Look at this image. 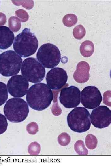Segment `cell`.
<instances>
[{"label":"cell","instance_id":"obj_3","mask_svg":"<svg viewBox=\"0 0 111 167\" xmlns=\"http://www.w3.org/2000/svg\"><path fill=\"white\" fill-rule=\"evenodd\" d=\"M3 111L6 118L13 123H19L24 121L29 112L27 103L23 99L14 97L9 99L4 107Z\"/></svg>","mask_w":111,"mask_h":167},{"label":"cell","instance_id":"obj_22","mask_svg":"<svg viewBox=\"0 0 111 167\" xmlns=\"http://www.w3.org/2000/svg\"><path fill=\"white\" fill-rule=\"evenodd\" d=\"M40 144L36 142L31 143L28 146V152L31 155H38L40 151Z\"/></svg>","mask_w":111,"mask_h":167},{"label":"cell","instance_id":"obj_17","mask_svg":"<svg viewBox=\"0 0 111 167\" xmlns=\"http://www.w3.org/2000/svg\"><path fill=\"white\" fill-rule=\"evenodd\" d=\"M85 143L87 148L89 149H94L97 147L98 140L96 137L92 134H88L85 140Z\"/></svg>","mask_w":111,"mask_h":167},{"label":"cell","instance_id":"obj_5","mask_svg":"<svg viewBox=\"0 0 111 167\" xmlns=\"http://www.w3.org/2000/svg\"><path fill=\"white\" fill-rule=\"evenodd\" d=\"M22 62V58L15 51H6L0 55V73L6 77L14 75L19 72Z\"/></svg>","mask_w":111,"mask_h":167},{"label":"cell","instance_id":"obj_20","mask_svg":"<svg viewBox=\"0 0 111 167\" xmlns=\"http://www.w3.org/2000/svg\"><path fill=\"white\" fill-rule=\"evenodd\" d=\"M8 98V92L6 84L0 82V106L3 104Z\"/></svg>","mask_w":111,"mask_h":167},{"label":"cell","instance_id":"obj_2","mask_svg":"<svg viewBox=\"0 0 111 167\" xmlns=\"http://www.w3.org/2000/svg\"><path fill=\"white\" fill-rule=\"evenodd\" d=\"M13 49L15 52L23 57L34 54L38 47V41L30 29L25 28L15 37Z\"/></svg>","mask_w":111,"mask_h":167},{"label":"cell","instance_id":"obj_19","mask_svg":"<svg viewBox=\"0 0 111 167\" xmlns=\"http://www.w3.org/2000/svg\"><path fill=\"white\" fill-rule=\"evenodd\" d=\"M86 33L85 29L84 27L81 24L76 26L73 30V35L77 39L80 40L85 36Z\"/></svg>","mask_w":111,"mask_h":167},{"label":"cell","instance_id":"obj_18","mask_svg":"<svg viewBox=\"0 0 111 167\" xmlns=\"http://www.w3.org/2000/svg\"><path fill=\"white\" fill-rule=\"evenodd\" d=\"M74 149L76 152L79 155H86L88 154V150L85 148L82 140H78L75 143Z\"/></svg>","mask_w":111,"mask_h":167},{"label":"cell","instance_id":"obj_24","mask_svg":"<svg viewBox=\"0 0 111 167\" xmlns=\"http://www.w3.org/2000/svg\"><path fill=\"white\" fill-rule=\"evenodd\" d=\"M27 130L29 134H35L38 131L39 127L37 124L32 122L28 124L27 126Z\"/></svg>","mask_w":111,"mask_h":167},{"label":"cell","instance_id":"obj_21","mask_svg":"<svg viewBox=\"0 0 111 167\" xmlns=\"http://www.w3.org/2000/svg\"><path fill=\"white\" fill-rule=\"evenodd\" d=\"M70 136L66 132L61 133L58 137V141L59 143L63 146L68 145L70 143Z\"/></svg>","mask_w":111,"mask_h":167},{"label":"cell","instance_id":"obj_6","mask_svg":"<svg viewBox=\"0 0 111 167\" xmlns=\"http://www.w3.org/2000/svg\"><path fill=\"white\" fill-rule=\"evenodd\" d=\"M36 58L44 67L52 68L57 66L60 62L61 54L56 45L51 43H45L41 45L38 49Z\"/></svg>","mask_w":111,"mask_h":167},{"label":"cell","instance_id":"obj_14","mask_svg":"<svg viewBox=\"0 0 111 167\" xmlns=\"http://www.w3.org/2000/svg\"><path fill=\"white\" fill-rule=\"evenodd\" d=\"M14 39V34L8 27L0 26V49H5L10 47Z\"/></svg>","mask_w":111,"mask_h":167},{"label":"cell","instance_id":"obj_9","mask_svg":"<svg viewBox=\"0 0 111 167\" xmlns=\"http://www.w3.org/2000/svg\"><path fill=\"white\" fill-rule=\"evenodd\" d=\"M90 119L91 123L96 128L108 127L111 123V111L106 106H98L92 111Z\"/></svg>","mask_w":111,"mask_h":167},{"label":"cell","instance_id":"obj_4","mask_svg":"<svg viewBox=\"0 0 111 167\" xmlns=\"http://www.w3.org/2000/svg\"><path fill=\"white\" fill-rule=\"evenodd\" d=\"M67 120L70 129L77 133L87 131L91 126L89 112L83 107H76L73 109L68 115Z\"/></svg>","mask_w":111,"mask_h":167},{"label":"cell","instance_id":"obj_1","mask_svg":"<svg viewBox=\"0 0 111 167\" xmlns=\"http://www.w3.org/2000/svg\"><path fill=\"white\" fill-rule=\"evenodd\" d=\"M27 102L32 109L41 111L47 108L53 99V93L46 84L39 83L32 85L26 95Z\"/></svg>","mask_w":111,"mask_h":167},{"label":"cell","instance_id":"obj_12","mask_svg":"<svg viewBox=\"0 0 111 167\" xmlns=\"http://www.w3.org/2000/svg\"><path fill=\"white\" fill-rule=\"evenodd\" d=\"M68 78L67 73L63 69L55 67L48 72L46 77L47 86L53 90H59L66 84Z\"/></svg>","mask_w":111,"mask_h":167},{"label":"cell","instance_id":"obj_16","mask_svg":"<svg viewBox=\"0 0 111 167\" xmlns=\"http://www.w3.org/2000/svg\"><path fill=\"white\" fill-rule=\"evenodd\" d=\"M77 16L73 14H68L65 15L63 18L62 22L64 25L67 27H71L77 22Z\"/></svg>","mask_w":111,"mask_h":167},{"label":"cell","instance_id":"obj_10","mask_svg":"<svg viewBox=\"0 0 111 167\" xmlns=\"http://www.w3.org/2000/svg\"><path fill=\"white\" fill-rule=\"evenodd\" d=\"M80 94L79 88L75 86L64 88L60 92V102L66 108L76 107L80 103Z\"/></svg>","mask_w":111,"mask_h":167},{"label":"cell","instance_id":"obj_13","mask_svg":"<svg viewBox=\"0 0 111 167\" xmlns=\"http://www.w3.org/2000/svg\"><path fill=\"white\" fill-rule=\"evenodd\" d=\"M90 67L88 64L85 61L79 62L73 76L75 80L79 83L86 82L89 79Z\"/></svg>","mask_w":111,"mask_h":167},{"label":"cell","instance_id":"obj_25","mask_svg":"<svg viewBox=\"0 0 111 167\" xmlns=\"http://www.w3.org/2000/svg\"></svg>","mask_w":111,"mask_h":167},{"label":"cell","instance_id":"obj_11","mask_svg":"<svg viewBox=\"0 0 111 167\" xmlns=\"http://www.w3.org/2000/svg\"><path fill=\"white\" fill-rule=\"evenodd\" d=\"M28 81L23 75H17L12 76L7 84L10 94L14 97H21L24 96L28 90Z\"/></svg>","mask_w":111,"mask_h":167},{"label":"cell","instance_id":"obj_8","mask_svg":"<svg viewBox=\"0 0 111 167\" xmlns=\"http://www.w3.org/2000/svg\"><path fill=\"white\" fill-rule=\"evenodd\" d=\"M80 96L82 104L88 109H93L98 106L102 100L100 91L94 86L85 87L81 92Z\"/></svg>","mask_w":111,"mask_h":167},{"label":"cell","instance_id":"obj_7","mask_svg":"<svg viewBox=\"0 0 111 167\" xmlns=\"http://www.w3.org/2000/svg\"><path fill=\"white\" fill-rule=\"evenodd\" d=\"M22 75L28 81L35 83L43 80L45 75L44 67L35 58H28L23 62Z\"/></svg>","mask_w":111,"mask_h":167},{"label":"cell","instance_id":"obj_23","mask_svg":"<svg viewBox=\"0 0 111 167\" xmlns=\"http://www.w3.org/2000/svg\"><path fill=\"white\" fill-rule=\"evenodd\" d=\"M7 126L6 118L4 115L0 113V135L6 131Z\"/></svg>","mask_w":111,"mask_h":167},{"label":"cell","instance_id":"obj_15","mask_svg":"<svg viewBox=\"0 0 111 167\" xmlns=\"http://www.w3.org/2000/svg\"><path fill=\"white\" fill-rule=\"evenodd\" d=\"M94 48V45L92 42L89 40H86L81 44L80 48V52L84 57H88L93 53Z\"/></svg>","mask_w":111,"mask_h":167}]
</instances>
